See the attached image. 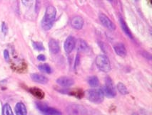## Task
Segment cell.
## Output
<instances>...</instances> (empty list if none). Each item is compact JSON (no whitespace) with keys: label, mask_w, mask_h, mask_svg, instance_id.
I'll list each match as a JSON object with an SVG mask.
<instances>
[{"label":"cell","mask_w":152,"mask_h":115,"mask_svg":"<svg viewBox=\"0 0 152 115\" xmlns=\"http://www.w3.org/2000/svg\"><path fill=\"white\" fill-rule=\"evenodd\" d=\"M56 11L53 6H49L47 8L45 17L42 22V28L45 30H49L52 28L54 19L56 18Z\"/></svg>","instance_id":"6da1fadb"},{"label":"cell","mask_w":152,"mask_h":115,"mask_svg":"<svg viewBox=\"0 0 152 115\" xmlns=\"http://www.w3.org/2000/svg\"><path fill=\"white\" fill-rule=\"evenodd\" d=\"M86 96L90 102L95 104H99L104 100V94L102 89L92 88L86 91Z\"/></svg>","instance_id":"7a4b0ae2"},{"label":"cell","mask_w":152,"mask_h":115,"mask_svg":"<svg viewBox=\"0 0 152 115\" xmlns=\"http://www.w3.org/2000/svg\"><path fill=\"white\" fill-rule=\"evenodd\" d=\"M96 65L102 71L108 73L111 70V66L109 59L104 55H99L96 58Z\"/></svg>","instance_id":"3957f363"},{"label":"cell","mask_w":152,"mask_h":115,"mask_svg":"<svg viewBox=\"0 0 152 115\" xmlns=\"http://www.w3.org/2000/svg\"><path fill=\"white\" fill-rule=\"evenodd\" d=\"M66 111L69 115H87L86 108L77 104H71L68 105Z\"/></svg>","instance_id":"277c9868"},{"label":"cell","mask_w":152,"mask_h":115,"mask_svg":"<svg viewBox=\"0 0 152 115\" xmlns=\"http://www.w3.org/2000/svg\"><path fill=\"white\" fill-rule=\"evenodd\" d=\"M104 92V94L106 95L107 97L109 98H113L116 96V90L114 86L112 80L109 77L106 78L105 81V86H104V89L102 90Z\"/></svg>","instance_id":"5b68a950"},{"label":"cell","mask_w":152,"mask_h":115,"mask_svg":"<svg viewBox=\"0 0 152 115\" xmlns=\"http://www.w3.org/2000/svg\"><path fill=\"white\" fill-rule=\"evenodd\" d=\"M37 106L39 110L45 115H61V113L59 110L54 108L49 107L48 106L42 103H37Z\"/></svg>","instance_id":"8992f818"},{"label":"cell","mask_w":152,"mask_h":115,"mask_svg":"<svg viewBox=\"0 0 152 115\" xmlns=\"http://www.w3.org/2000/svg\"><path fill=\"white\" fill-rule=\"evenodd\" d=\"M99 20L104 27H107L109 30L112 31L116 29L115 24L113 23V22H111L110 19L107 15H104V14H101V15H99Z\"/></svg>","instance_id":"52a82bcc"},{"label":"cell","mask_w":152,"mask_h":115,"mask_svg":"<svg viewBox=\"0 0 152 115\" xmlns=\"http://www.w3.org/2000/svg\"><path fill=\"white\" fill-rule=\"evenodd\" d=\"M76 47V40L74 37H68L64 44V48L66 53H70Z\"/></svg>","instance_id":"ba28073f"},{"label":"cell","mask_w":152,"mask_h":115,"mask_svg":"<svg viewBox=\"0 0 152 115\" xmlns=\"http://www.w3.org/2000/svg\"><path fill=\"white\" fill-rule=\"evenodd\" d=\"M56 82H57V84H59V86L65 88L70 87L71 86H72V85L74 84L73 79L66 76H62L59 78V79L56 80Z\"/></svg>","instance_id":"9c48e42d"},{"label":"cell","mask_w":152,"mask_h":115,"mask_svg":"<svg viewBox=\"0 0 152 115\" xmlns=\"http://www.w3.org/2000/svg\"><path fill=\"white\" fill-rule=\"evenodd\" d=\"M71 25L76 30H81L84 25V19L81 17H74L71 20Z\"/></svg>","instance_id":"30bf717a"},{"label":"cell","mask_w":152,"mask_h":115,"mask_svg":"<svg viewBox=\"0 0 152 115\" xmlns=\"http://www.w3.org/2000/svg\"><path fill=\"white\" fill-rule=\"evenodd\" d=\"M31 79L36 83H39V84H45L48 82V79L45 76L41 75L39 73H32L31 74Z\"/></svg>","instance_id":"8fae6325"},{"label":"cell","mask_w":152,"mask_h":115,"mask_svg":"<svg viewBox=\"0 0 152 115\" xmlns=\"http://www.w3.org/2000/svg\"><path fill=\"white\" fill-rule=\"evenodd\" d=\"M49 48L50 52L53 54H56L59 52V45L55 40H50L49 42Z\"/></svg>","instance_id":"7c38bea8"},{"label":"cell","mask_w":152,"mask_h":115,"mask_svg":"<svg viewBox=\"0 0 152 115\" xmlns=\"http://www.w3.org/2000/svg\"><path fill=\"white\" fill-rule=\"evenodd\" d=\"M114 50H115L116 53L118 56H121V57H124L126 55V50L125 48L124 45L121 43H118L114 46Z\"/></svg>","instance_id":"4fadbf2b"},{"label":"cell","mask_w":152,"mask_h":115,"mask_svg":"<svg viewBox=\"0 0 152 115\" xmlns=\"http://www.w3.org/2000/svg\"><path fill=\"white\" fill-rule=\"evenodd\" d=\"M15 111L17 115H26L27 114V111L26 108L24 104L22 102H19L17 104L15 107Z\"/></svg>","instance_id":"5bb4252c"},{"label":"cell","mask_w":152,"mask_h":115,"mask_svg":"<svg viewBox=\"0 0 152 115\" xmlns=\"http://www.w3.org/2000/svg\"><path fill=\"white\" fill-rule=\"evenodd\" d=\"M76 46H77V51L79 52H85L88 50V45L86 42L83 40H78L77 42H76Z\"/></svg>","instance_id":"9a60e30c"},{"label":"cell","mask_w":152,"mask_h":115,"mask_svg":"<svg viewBox=\"0 0 152 115\" xmlns=\"http://www.w3.org/2000/svg\"><path fill=\"white\" fill-rule=\"evenodd\" d=\"M29 91L31 94H33L34 96L37 97L38 99H42L45 96V93L40 88H29Z\"/></svg>","instance_id":"2e32d148"},{"label":"cell","mask_w":152,"mask_h":115,"mask_svg":"<svg viewBox=\"0 0 152 115\" xmlns=\"http://www.w3.org/2000/svg\"><path fill=\"white\" fill-rule=\"evenodd\" d=\"M120 23H121V28H122L124 32L126 33V35H127V36L129 37V38H132V33H131L129 28L128 27V26H127V24H126V22H125V21L121 17H120Z\"/></svg>","instance_id":"e0dca14e"},{"label":"cell","mask_w":152,"mask_h":115,"mask_svg":"<svg viewBox=\"0 0 152 115\" xmlns=\"http://www.w3.org/2000/svg\"><path fill=\"white\" fill-rule=\"evenodd\" d=\"M88 84H89L91 87L96 88L99 84V81L98 78L96 76H91L88 79Z\"/></svg>","instance_id":"ac0fdd59"},{"label":"cell","mask_w":152,"mask_h":115,"mask_svg":"<svg viewBox=\"0 0 152 115\" xmlns=\"http://www.w3.org/2000/svg\"><path fill=\"white\" fill-rule=\"evenodd\" d=\"M117 89L121 94L126 95L129 93V91H128V89H127L126 86H125L124 84H122V83H119V84H118Z\"/></svg>","instance_id":"d6986e66"},{"label":"cell","mask_w":152,"mask_h":115,"mask_svg":"<svg viewBox=\"0 0 152 115\" xmlns=\"http://www.w3.org/2000/svg\"><path fill=\"white\" fill-rule=\"evenodd\" d=\"M2 115H14L13 111H12L10 104H6L4 107H3Z\"/></svg>","instance_id":"ffe728a7"},{"label":"cell","mask_w":152,"mask_h":115,"mask_svg":"<svg viewBox=\"0 0 152 115\" xmlns=\"http://www.w3.org/2000/svg\"><path fill=\"white\" fill-rule=\"evenodd\" d=\"M39 68L41 71L46 73H52V68L48 64H42L39 65Z\"/></svg>","instance_id":"44dd1931"},{"label":"cell","mask_w":152,"mask_h":115,"mask_svg":"<svg viewBox=\"0 0 152 115\" xmlns=\"http://www.w3.org/2000/svg\"><path fill=\"white\" fill-rule=\"evenodd\" d=\"M33 46L35 49H37V50H45V47H44L43 45H42V42H33Z\"/></svg>","instance_id":"7402d4cb"},{"label":"cell","mask_w":152,"mask_h":115,"mask_svg":"<svg viewBox=\"0 0 152 115\" xmlns=\"http://www.w3.org/2000/svg\"><path fill=\"white\" fill-rule=\"evenodd\" d=\"M22 2L24 6L29 8L33 5L34 0H22Z\"/></svg>","instance_id":"603a6c76"},{"label":"cell","mask_w":152,"mask_h":115,"mask_svg":"<svg viewBox=\"0 0 152 115\" xmlns=\"http://www.w3.org/2000/svg\"><path fill=\"white\" fill-rule=\"evenodd\" d=\"M1 29H2V32H3V33H4V34L6 35L7 33V31H8L7 26L6 23H5V22L2 23V25H1Z\"/></svg>","instance_id":"cb8c5ba5"},{"label":"cell","mask_w":152,"mask_h":115,"mask_svg":"<svg viewBox=\"0 0 152 115\" xmlns=\"http://www.w3.org/2000/svg\"><path fill=\"white\" fill-rule=\"evenodd\" d=\"M4 56L6 61H8L9 60H10V54H9V52L7 50H5L4 51Z\"/></svg>","instance_id":"d4e9b609"},{"label":"cell","mask_w":152,"mask_h":115,"mask_svg":"<svg viewBox=\"0 0 152 115\" xmlns=\"http://www.w3.org/2000/svg\"><path fill=\"white\" fill-rule=\"evenodd\" d=\"M37 58H38L39 61H45V60H46L45 56H44V55H39V56H38Z\"/></svg>","instance_id":"484cf974"},{"label":"cell","mask_w":152,"mask_h":115,"mask_svg":"<svg viewBox=\"0 0 152 115\" xmlns=\"http://www.w3.org/2000/svg\"><path fill=\"white\" fill-rule=\"evenodd\" d=\"M109 1H114V0H109Z\"/></svg>","instance_id":"4316f807"},{"label":"cell","mask_w":152,"mask_h":115,"mask_svg":"<svg viewBox=\"0 0 152 115\" xmlns=\"http://www.w3.org/2000/svg\"><path fill=\"white\" fill-rule=\"evenodd\" d=\"M133 115H138V114H133Z\"/></svg>","instance_id":"83f0119b"},{"label":"cell","mask_w":152,"mask_h":115,"mask_svg":"<svg viewBox=\"0 0 152 115\" xmlns=\"http://www.w3.org/2000/svg\"><path fill=\"white\" fill-rule=\"evenodd\" d=\"M135 1H138V0H135Z\"/></svg>","instance_id":"f1b7e54d"}]
</instances>
